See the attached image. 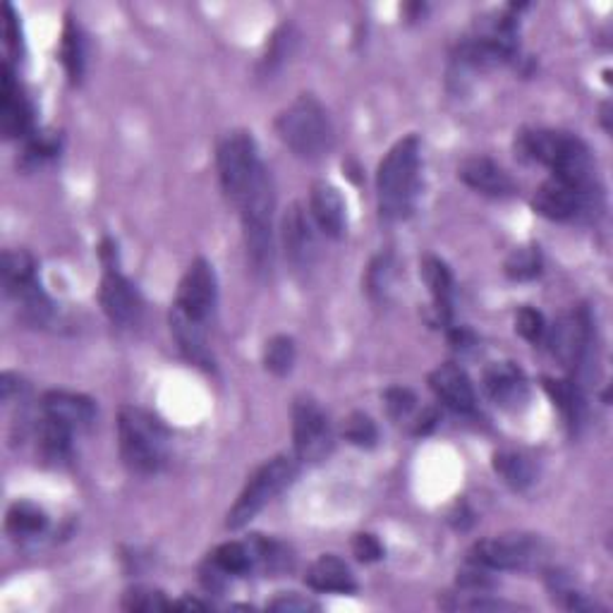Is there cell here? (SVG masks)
<instances>
[{
  "instance_id": "cell-7",
  "label": "cell",
  "mask_w": 613,
  "mask_h": 613,
  "mask_svg": "<svg viewBox=\"0 0 613 613\" xmlns=\"http://www.w3.org/2000/svg\"><path fill=\"white\" fill-rule=\"evenodd\" d=\"M216 166L221 187L235 206H241V202L247 197V192L266 171L259 159L257 142H254L249 132L243 130H235L221 140L216 152Z\"/></svg>"
},
{
  "instance_id": "cell-29",
  "label": "cell",
  "mask_w": 613,
  "mask_h": 613,
  "mask_svg": "<svg viewBox=\"0 0 613 613\" xmlns=\"http://www.w3.org/2000/svg\"><path fill=\"white\" fill-rule=\"evenodd\" d=\"M249 551H252L254 568H259V571H264V573L276 575V573H283V571H290L293 556H290L288 546H283L280 542L262 540V537L257 534L249 542Z\"/></svg>"
},
{
  "instance_id": "cell-27",
  "label": "cell",
  "mask_w": 613,
  "mask_h": 613,
  "mask_svg": "<svg viewBox=\"0 0 613 613\" xmlns=\"http://www.w3.org/2000/svg\"><path fill=\"white\" fill-rule=\"evenodd\" d=\"M546 394L556 402V408L565 417V422L571 427H578L585 417V398H582L580 386L575 381H561V379H544Z\"/></svg>"
},
{
  "instance_id": "cell-40",
  "label": "cell",
  "mask_w": 613,
  "mask_h": 613,
  "mask_svg": "<svg viewBox=\"0 0 613 613\" xmlns=\"http://www.w3.org/2000/svg\"><path fill=\"white\" fill-rule=\"evenodd\" d=\"M353 553L362 563H374L384 559V546L374 534H355L353 540Z\"/></svg>"
},
{
  "instance_id": "cell-20",
  "label": "cell",
  "mask_w": 613,
  "mask_h": 613,
  "mask_svg": "<svg viewBox=\"0 0 613 613\" xmlns=\"http://www.w3.org/2000/svg\"><path fill=\"white\" fill-rule=\"evenodd\" d=\"M41 410L51 420L65 425L72 431L92 427L96 417V406L92 398L70 391H49L41 400Z\"/></svg>"
},
{
  "instance_id": "cell-5",
  "label": "cell",
  "mask_w": 613,
  "mask_h": 613,
  "mask_svg": "<svg viewBox=\"0 0 613 613\" xmlns=\"http://www.w3.org/2000/svg\"><path fill=\"white\" fill-rule=\"evenodd\" d=\"M243 216V235L247 262L252 272L266 276L274 268V208H276V190L272 173L264 171L247 197L241 202Z\"/></svg>"
},
{
  "instance_id": "cell-21",
  "label": "cell",
  "mask_w": 613,
  "mask_h": 613,
  "mask_svg": "<svg viewBox=\"0 0 613 613\" xmlns=\"http://www.w3.org/2000/svg\"><path fill=\"white\" fill-rule=\"evenodd\" d=\"M171 331L177 340V348L183 350V355L192 365L204 367V369H214V357L212 350H208L206 343V324L194 321L185 317L183 311H177L175 307L171 309Z\"/></svg>"
},
{
  "instance_id": "cell-11",
  "label": "cell",
  "mask_w": 613,
  "mask_h": 613,
  "mask_svg": "<svg viewBox=\"0 0 613 613\" xmlns=\"http://www.w3.org/2000/svg\"><path fill=\"white\" fill-rule=\"evenodd\" d=\"M592 343V321L588 309H575L568 311L563 317L553 324L549 346L551 353L556 355V360L563 367L580 369L588 360Z\"/></svg>"
},
{
  "instance_id": "cell-37",
  "label": "cell",
  "mask_w": 613,
  "mask_h": 613,
  "mask_svg": "<svg viewBox=\"0 0 613 613\" xmlns=\"http://www.w3.org/2000/svg\"><path fill=\"white\" fill-rule=\"evenodd\" d=\"M386 410L388 415L394 417L396 422H406L408 417L415 412L417 408V398L415 394L410 391V388H402V386H396V388H388L386 396Z\"/></svg>"
},
{
  "instance_id": "cell-23",
  "label": "cell",
  "mask_w": 613,
  "mask_h": 613,
  "mask_svg": "<svg viewBox=\"0 0 613 613\" xmlns=\"http://www.w3.org/2000/svg\"><path fill=\"white\" fill-rule=\"evenodd\" d=\"M420 274L427 283L433 309H437L441 321H451L453 317V274L439 257H425Z\"/></svg>"
},
{
  "instance_id": "cell-39",
  "label": "cell",
  "mask_w": 613,
  "mask_h": 613,
  "mask_svg": "<svg viewBox=\"0 0 613 613\" xmlns=\"http://www.w3.org/2000/svg\"><path fill=\"white\" fill-rule=\"evenodd\" d=\"M266 609L280 611V613H305V611H319V604L297 592H283L276 596V600L268 602Z\"/></svg>"
},
{
  "instance_id": "cell-25",
  "label": "cell",
  "mask_w": 613,
  "mask_h": 613,
  "mask_svg": "<svg viewBox=\"0 0 613 613\" xmlns=\"http://www.w3.org/2000/svg\"><path fill=\"white\" fill-rule=\"evenodd\" d=\"M72 429L65 425L51 420V417L43 415L37 427V441H39V453L41 458L58 466V462H65L72 451Z\"/></svg>"
},
{
  "instance_id": "cell-6",
  "label": "cell",
  "mask_w": 613,
  "mask_h": 613,
  "mask_svg": "<svg viewBox=\"0 0 613 613\" xmlns=\"http://www.w3.org/2000/svg\"><path fill=\"white\" fill-rule=\"evenodd\" d=\"M297 472H300V468H297V460L290 456H276L264 462V466L249 477L243 493L228 511L226 528L241 530L249 525L280 491H286L295 482Z\"/></svg>"
},
{
  "instance_id": "cell-34",
  "label": "cell",
  "mask_w": 613,
  "mask_h": 613,
  "mask_svg": "<svg viewBox=\"0 0 613 613\" xmlns=\"http://www.w3.org/2000/svg\"><path fill=\"white\" fill-rule=\"evenodd\" d=\"M394 286V259L388 254L374 259L367 268V293L374 300H386L388 290Z\"/></svg>"
},
{
  "instance_id": "cell-10",
  "label": "cell",
  "mask_w": 613,
  "mask_h": 613,
  "mask_svg": "<svg viewBox=\"0 0 613 613\" xmlns=\"http://www.w3.org/2000/svg\"><path fill=\"white\" fill-rule=\"evenodd\" d=\"M218 300V283L214 266L206 259H194L185 272L181 286H177L175 309L183 311L185 317L206 324L216 309Z\"/></svg>"
},
{
  "instance_id": "cell-3",
  "label": "cell",
  "mask_w": 613,
  "mask_h": 613,
  "mask_svg": "<svg viewBox=\"0 0 613 613\" xmlns=\"http://www.w3.org/2000/svg\"><path fill=\"white\" fill-rule=\"evenodd\" d=\"M118 443L125 466L137 474H154L168 460V429L142 408L125 406L118 415Z\"/></svg>"
},
{
  "instance_id": "cell-32",
  "label": "cell",
  "mask_w": 613,
  "mask_h": 613,
  "mask_svg": "<svg viewBox=\"0 0 613 613\" xmlns=\"http://www.w3.org/2000/svg\"><path fill=\"white\" fill-rule=\"evenodd\" d=\"M505 274L513 280H532L542 274L540 247H515L505 259Z\"/></svg>"
},
{
  "instance_id": "cell-22",
  "label": "cell",
  "mask_w": 613,
  "mask_h": 613,
  "mask_svg": "<svg viewBox=\"0 0 613 613\" xmlns=\"http://www.w3.org/2000/svg\"><path fill=\"white\" fill-rule=\"evenodd\" d=\"M305 582L317 592L353 594L357 590V582H355L350 565L343 559L334 556V553H326V556H319L317 561H314L305 575Z\"/></svg>"
},
{
  "instance_id": "cell-12",
  "label": "cell",
  "mask_w": 613,
  "mask_h": 613,
  "mask_svg": "<svg viewBox=\"0 0 613 613\" xmlns=\"http://www.w3.org/2000/svg\"><path fill=\"white\" fill-rule=\"evenodd\" d=\"M532 206L537 214L551 221H571L592 206V187H575L559 177H549L537 187Z\"/></svg>"
},
{
  "instance_id": "cell-26",
  "label": "cell",
  "mask_w": 613,
  "mask_h": 613,
  "mask_svg": "<svg viewBox=\"0 0 613 613\" xmlns=\"http://www.w3.org/2000/svg\"><path fill=\"white\" fill-rule=\"evenodd\" d=\"M493 470L515 491H525L537 482V468L532 458L515 451H501L493 456Z\"/></svg>"
},
{
  "instance_id": "cell-8",
  "label": "cell",
  "mask_w": 613,
  "mask_h": 613,
  "mask_svg": "<svg viewBox=\"0 0 613 613\" xmlns=\"http://www.w3.org/2000/svg\"><path fill=\"white\" fill-rule=\"evenodd\" d=\"M546 544L534 534L511 532L482 540L470 551V561L489 571H534L546 561Z\"/></svg>"
},
{
  "instance_id": "cell-36",
  "label": "cell",
  "mask_w": 613,
  "mask_h": 613,
  "mask_svg": "<svg viewBox=\"0 0 613 613\" xmlns=\"http://www.w3.org/2000/svg\"><path fill=\"white\" fill-rule=\"evenodd\" d=\"M343 437H346L353 446L371 448L379 439V429L371 422V417L365 412H353L346 425H343Z\"/></svg>"
},
{
  "instance_id": "cell-41",
  "label": "cell",
  "mask_w": 613,
  "mask_h": 613,
  "mask_svg": "<svg viewBox=\"0 0 613 613\" xmlns=\"http://www.w3.org/2000/svg\"><path fill=\"white\" fill-rule=\"evenodd\" d=\"M3 34H6V47L10 53H20L22 49V34H20V20L14 14V8L6 6V20H3Z\"/></svg>"
},
{
  "instance_id": "cell-42",
  "label": "cell",
  "mask_w": 613,
  "mask_h": 613,
  "mask_svg": "<svg viewBox=\"0 0 613 613\" xmlns=\"http://www.w3.org/2000/svg\"><path fill=\"white\" fill-rule=\"evenodd\" d=\"M0 381H3L0 386H3V400L6 402H10L14 398V394H22L24 391L22 379L14 377V374H10V371H6L3 379H0Z\"/></svg>"
},
{
  "instance_id": "cell-28",
  "label": "cell",
  "mask_w": 613,
  "mask_h": 613,
  "mask_svg": "<svg viewBox=\"0 0 613 613\" xmlns=\"http://www.w3.org/2000/svg\"><path fill=\"white\" fill-rule=\"evenodd\" d=\"M49 525L47 513L41 511L39 505L27 503V501H18L10 505L8 511V520L6 528L12 537H18V540H29V537H37Z\"/></svg>"
},
{
  "instance_id": "cell-15",
  "label": "cell",
  "mask_w": 613,
  "mask_h": 613,
  "mask_svg": "<svg viewBox=\"0 0 613 613\" xmlns=\"http://www.w3.org/2000/svg\"><path fill=\"white\" fill-rule=\"evenodd\" d=\"M0 130H3L6 140L27 137L32 130V106H29L10 63H3V70H0Z\"/></svg>"
},
{
  "instance_id": "cell-19",
  "label": "cell",
  "mask_w": 613,
  "mask_h": 613,
  "mask_svg": "<svg viewBox=\"0 0 613 613\" xmlns=\"http://www.w3.org/2000/svg\"><path fill=\"white\" fill-rule=\"evenodd\" d=\"M309 212L314 223H317L319 231L328 237L346 235L348 228V214H346V202H343L340 192L328 185V183H314L309 192Z\"/></svg>"
},
{
  "instance_id": "cell-4",
  "label": "cell",
  "mask_w": 613,
  "mask_h": 613,
  "mask_svg": "<svg viewBox=\"0 0 613 613\" xmlns=\"http://www.w3.org/2000/svg\"><path fill=\"white\" fill-rule=\"evenodd\" d=\"M276 132L280 142L305 161H317L334 146L331 118L311 94L297 96L286 111H280Z\"/></svg>"
},
{
  "instance_id": "cell-30",
  "label": "cell",
  "mask_w": 613,
  "mask_h": 613,
  "mask_svg": "<svg viewBox=\"0 0 613 613\" xmlns=\"http://www.w3.org/2000/svg\"><path fill=\"white\" fill-rule=\"evenodd\" d=\"M208 561H212L216 568H221L226 575H247L254 571L249 544H243V542L221 544Z\"/></svg>"
},
{
  "instance_id": "cell-9",
  "label": "cell",
  "mask_w": 613,
  "mask_h": 613,
  "mask_svg": "<svg viewBox=\"0 0 613 613\" xmlns=\"http://www.w3.org/2000/svg\"><path fill=\"white\" fill-rule=\"evenodd\" d=\"M295 456L303 462H321L334 451V431L317 400L300 398L293 406Z\"/></svg>"
},
{
  "instance_id": "cell-31",
  "label": "cell",
  "mask_w": 613,
  "mask_h": 613,
  "mask_svg": "<svg viewBox=\"0 0 613 613\" xmlns=\"http://www.w3.org/2000/svg\"><path fill=\"white\" fill-rule=\"evenodd\" d=\"M295 340L290 336H274L264 348V367L274 377H288L295 365Z\"/></svg>"
},
{
  "instance_id": "cell-2",
  "label": "cell",
  "mask_w": 613,
  "mask_h": 613,
  "mask_svg": "<svg viewBox=\"0 0 613 613\" xmlns=\"http://www.w3.org/2000/svg\"><path fill=\"white\" fill-rule=\"evenodd\" d=\"M420 190V140L408 134L396 142L377 171V200L386 221H402L412 214Z\"/></svg>"
},
{
  "instance_id": "cell-14",
  "label": "cell",
  "mask_w": 613,
  "mask_h": 613,
  "mask_svg": "<svg viewBox=\"0 0 613 613\" xmlns=\"http://www.w3.org/2000/svg\"><path fill=\"white\" fill-rule=\"evenodd\" d=\"M280 241L286 249V259L295 266V272H307L317 259V235H314L311 221L307 218L305 206L295 202L288 206L280 221Z\"/></svg>"
},
{
  "instance_id": "cell-24",
  "label": "cell",
  "mask_w": 613,
  "mask_h": 613,
  "mask_svg": "<svg viewBox=\"0 0 613 613\" xmlns=\"http://www.w3.org/2000/svg\"><path fill=\"white\" fill-rule=\"evenodd\" d=\"M3 286L10 297H20L29 288L39 286L37 262L24 249H8L3 254Z\"/></svg>"
},
{
  "instance_id": "cell-18",
  "label": "cell",
  "mask_w": 613,
  "mask_h": 613,
  "mask_svg": "<svg viewBox=\"0 0 613 613\" xmlns=\"http://www.w3.org/2000/svg\"><path fill=\"white\" fill-rule=\"evenodd\" d=\"M429 386L433 396H437L446 408H451L456 412L468 415L477 406V396L470 377L466 374V369H460L453 362H446L433 369L429 374Z\"/></svg>"
},
{
  "instance_id": "cell-16",
  "label": "cell",
  "mask_w": 613,
  "mask_h": 613,
  "mask_svg": "<svg viewBox=\"0 0 613 613\" xmlns=\"http://www.w3.org/2000/svg\"><path fill=\"white\" fill-rule=\"evenodd\" d=\"M484 391L501 410H520L530 398L528 377L513 362H493L484 371Z\"/></svg>"
},
{
  "instance_id": "cell-17",
  "label": "cell",
  "mask_w": 613,
  "mask_h": 613,
  "mask_svg": "<svg viewBox=\"0 0 613 613\" xmlns=\"http://www.w3.org/2000/svg\"><path fill=\"white\" fill-rule=\"evenodd\" d=\"M458 177L470 190L487 194V197H493V200L513 197L518 192L513 177L508 175L497 161H491L487 156H472L462 161L458 166Z\"/></svg>"
},
{
  "instance_id": "cell-38",
  "label": "cell",
  "mask_w": 613,
  "mask_h": 613,
  "mask_svg": "<svg viewBox=\"0 0 613 613\" xmlns=\"http://www.w3.org/2000/svg\"><path fill=\"white\" fill-rule=\"evenodd\" d=\"M515 331L530 343H540L546 336V324L542 311H537L532 307H522L515 314Z\"/></svg>"
},
{
  "instance_id": "cell-33",
  "label": "cell",
  "mask_w": 613,
  "mask_h": 613,
  "mask_svg": "<svg viewBox=\"0 0 613 613\" xmlns=\"http://www.w3.org/2000/svg\"><path fill=\"white\" fill-rule=\"evenodd\" d=\"M61 58H63L65 70H68V78H70L72 82H80L82 72H84V43H82L80 29L74 27L72 22H68L65 32H63Z\"/></svg>"
},
{
  "instance_id": "cell-35",
  "label": "cell",
  "mask_w": 613,
  "mask_h": 613,
  "mask_svg": "<svg viewBox=\"0 0 613 613\" xmlns=\"http://www.w3.org/2000/svg\"><path fill=\"white\" fill-rule=\"evenodd\" d=\"M123 609L125 611H144V613H154V611H166L173 609V602L166 600V594L154 588H132L123 596Z\"/></svg>"
},
{
  "instance_id": "cell-13",
  "label": "cell",
  "mask_w": 613,
  "mask_h": 613,
  "mask_svg": "<svg viewBox=\"0 0 613 613\" xmlns=\"http://www.w3.org/2000/svg\"><path fill=\"white\" fill-rule=\"evenodd\" d=\"M101 307L106 311V317L115 326H137L144 311V303L140 290L132 286V283L118 272L115 266H109L106 274L101 278Z\"/></svg>"
},
{
  "instance_id": "cell-1",
  "label": "cell",
  "mask_w": 613,
  "mask_h": 613,
  "mask_svg": "<svg viewBox=\"0 0 613 613\" xmlns=\"http://www.w3.org/2000/svg\"><path fill=\"white\" fill-rule=\"evenodd\" d=\"M520 159L542 163L563 183L592 187L594 161L590 146L578 134L561 130H522L515 140Z\"/></svg>"
}]
</instances>
